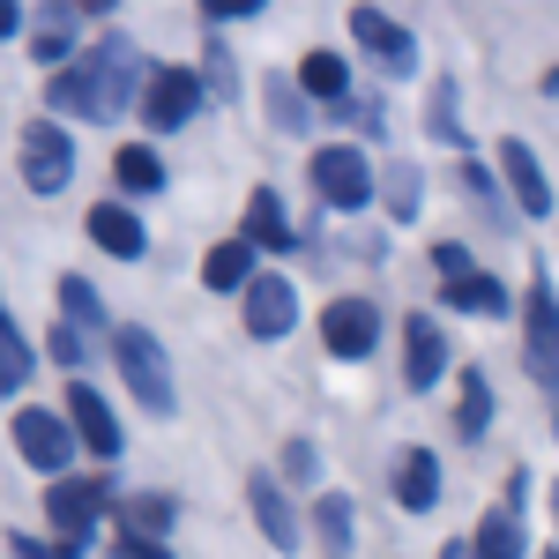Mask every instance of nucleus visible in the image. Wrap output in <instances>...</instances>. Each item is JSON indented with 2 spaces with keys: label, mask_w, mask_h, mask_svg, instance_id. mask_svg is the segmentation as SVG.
Returning a JSON list of instances; mask_svg holds the SVG:
<instances>
[{
  "label": "nucleus",
  "mask_w": 559,
  "mask_h": 559,
  "mask_svg": "<svg viewBox=\"0 0 559 559\" xmlns=\"http://www.w3.org/2000/svg\"><path fill=\"white\" fill-rule=\"evenodd\" d=\"M15 545H23V559H68L60 545H45V537H15Z\"/></svg>",
  "instance_id": "38"
},
{
  "label": "nucleus",
  "mask_w": 559,
  "mask_h": 559,
  "mask_svg": "<svg viewBox=\"0 0 559 559\" xmlns=\"http://www.w3.org/2000/svg\"><path fill=\"white\" fill-rule=\"evenodd\" d=\"M239 239H247V247H269V254H292V247H299V239H292V224H284V210H276V194H269V187H254V202H247V231H239Z\"/></svg>",
  "instance_id": "18"
},
{
  "label": "nucleus",
  "mask_w": 559,
  "mask_h": 559,
  "mask_svg": "<svg viewBox=\"0 0 559 559\" xmlns=\"http://www.w3.org/2000/svg\"><path fill=\"white\" fill-rule=\"evenodd\" d=\"M112 179H120L128 194H157V187H165V165H157V150H150V142H128V150L112 157Z\"/></svg>",
  "instance_id": "21"
},
{
  "label": "nucleus",
  "mask_w": 559,
  "mask_h": 559,
  "mask_svg": "<svg viewBox=\"0 0 559 559\" xmlns=\"http://www.w3.org/2000/svg\"><path fill=\"white\" fill-rule=\"evenodd\" d=\"M485 426H492V388L477 381V373H463V403H455V432H463V440H477Z\"/></svg>",
  "instance_id": "25"
},
{
  "label": "nucleus",
  "mask_w": 559,
  "mask_h": 559,
  "mask_svg": "<svg viewBox=\"0 0 559 559\" xmlns=\"http://www.w3.org/2000/svg\"><path fill=\"white\" fill-rule=\"evenodd\" d=\"M15 448H23V463L45 477H68V455H75V432L60 426L52 411H15Z\"/></svg>",
  "instance_id": "8"
},
{
  "label": "nucleus",
  "mask_w": 559,
  "mask_h": 559,
  "mask_svg": "<svg viewBox=\"0 0 559 559\" xmlns=\"http://www.w3.org/2000/svg\"><path fill=\"white\" fill-rule=\"evenodd\" d=\"M299 83L313 90V97H336V105H344V97H350V68H344V60H336V52H306Z\"/></svg>",
  "instance_id": "24"
},
{
  "label": "nucleus",
  "mask_w": 559,
  "mask_h": 559,
  "mask_svg": "<svg viewBox=\"0 0 559 559\" xmlns=\"http://www.w3.org/2000/svg\"><path fill=\"white\" fill-rule=\"evenodd\" d=\"M336 112H344V120H350L358 134H381V105H373V97H344Z\"/></svg>",
  "instance_id": "32"
},
{
  "label": "nucleus",
  "mask_w": 559,
  "mask_h": 559,
  "mask_svg": "<svg viewBox=\"0 0 559 559\" xmlns=\"http://www.w3.org/2000/svg\"><path fill=\"white\" fill-rule=\"evenodd\" d=\"M418 187H426L418 165H395V173H388V210H395V216H418Z\"/></svg>",
  "instance_id": "30"
},
{
  "label": "nucleus",
  "mask_w": 559,
  "mask_h": 559,
  "mask_svg": "<svg viewBox=\"0 0 559 559\" xmlns=\"http://www.w3.org/2000/svg\"><path fill=\"white\" fill-rule=\"evenodd\" d=\"M134 90H142V52L128 38H97L75 68H60L45 83V105L60 120H120L134 105Z\"/></svg>",
  "instance_id": "1"
},
{
  "label": "nucleus",
  "mask_w": 559,
  "mask_h": 559,
  "mask_svg": "<svg viewBox=\"0 0 559 559\" xmlns=\"http://www.w3.org/2000/svg\"><path fill=\"white\" fill-rule=\"evenodd\" d=\"M432 134H440V142H463V128H455V83L432 90Z\"/></svg>",
  "instance_id": "31"
},
{
  "label": "nucleus",
  "mask_w": 559,
  "mask_h": 559,
  "mask_svg": "<svg viewBox=\"0 0 559 559\" xmlns=\"http://www.w3.org/2000/svg\"><path fill=\"white\" fill-rule=\"evenodd\" d=\"M60 313H68V329H75V336L105 321V306H97V292H90L83 276H60Z\"/></svg>",
  "instance_id": "26"
},
{
  "label": "nucleus",
  "mask_w": 559,
  "mask_h": 559,
  "mask_svg": "<svg viewBox=\"0 0 559 559\" xmlns=\"http://www.w3.org/2000/svg\"><path fill=\"white\" fill-rule=\"evenodd\" d=\"M52 358H60V366H83V336H75V329H68V321H60V329H52Z\"/></svg>",
  "instance_id": "34"
},
{
  "label": "nucleus",
  "mask_w": 559,
  "mask_h": 559,
  "mask_svg": "<svg viewBox=\"0 0 559 559\" xmlns=\"http://www.w3.org/2000/svg\"><path fill=\"white\" fill-rule=\"evenodd\" d=\"M120 559H173V552H165L157 537H128V530H120Z\"/></svg>",
  "instance_id": "35"
},
{
  "label": "nucleus",
  "mask_w": 559,
  "mask_h": 559,
  "mask_svg": "<svg viewBox=\"0 0 559 559\" xmlns=\"http://www.w3.org/2000/svg\"><path fill=\"white\" fill-rule=\"evenodd\" d=\"M448 559H471V545H448Z\"/></svg>",
  "instance_id": "40"
},
{
  "label": "nucleus",
  "mask_w": 559,
  "mask_h": 559,
  "mask_svg": "<svg viewBox=\"0 0 559 559\" xmlns=\"http://www.w3.org/2000/svg\"><path fill=\"white\" fill-rule=\"evenodd\" d=\"M522 358H530V381L559 395V299L545 276H530V299H522Z\"/></svg>",
  "instance_id": "4"
},
{
  "label": "nucleus",
  "mask_w": 559,
  "mask_h": 559,
  "mask_svg": "<svg viewBox=\"0 0 559 559\" xmlns=\"http://www.w3.org/2000/svg\"><path fill=\"white\" fill-rule=\"evenodd\" d=\"M395 500L403 508H432L440 500V455L432 448H403L395 455Z\"/></svg>",
  "instance_id": "16"
},
{
  "label": "nucleus",
  "mask_w": 559,
  "mask_h": 559,
  "mask_svg": "<svg viewBox=\"0 0 559 559\" xmlns=\"http://www.w3.org/2000/svg\"><path fill=\"white\" fill-rule=\"evenodd\" d=\"M440 306H463V313H508V292H500V276H485V269H471V276H455L448 292H440Z\"/></svg>",
  "instance_id": "20"
},
{
  "label": "nucleus",
  "mask_w": 559,
  "mask_h": 559,
  "mask_svg": "<svg viewBox=\"0 0 559 559\" xmlns=\"http://www.w3.org/2000/svg\"><path fill=\"white\" fill-rule=\"evenodd\" d=\"M500 165H508V179H515L522 216H552V187H545V165L530 157V142H508V150H500Z\"/></svg>",
  "instance_id": "17"
},
{
  "label": "nucleus",
  "mask_w": 559,
  "mask_h": 559,
  "mask_svg": "<svg viewBox=\"0 0 559 559\" xmlns=\"http://www.w3.org/2000/svg\"><path fill=\"white\" fill-rule=\"evenodd\" d=\"M90 239H97L105 254H120V261H142V254H150V231H142V216L120 210V202H97V210H90Z\"/></svg>",
  "instance_id": "15"
},
{
  "label": "nucleus",
  "mask_w": 559,
  "mask_h": 559,
  "mask_svg": "<svg viewBox=\"0 0 559 559\" xmlns=\"http://www.w3.org/2000/svg\"><path fill=\"white\" fill-rule=\"evenodd\" d=\"M321 344L336 350V358H366V350L381 344V306L366 299H336L321 313Z\"/></svg>",
  "instance_id": "10"
},
{
  "label": "nucleus",
  "mask_w": 559,
  "mask_h": 559,
  "mask_svg": "<svg viewBox=\"0 0 559 559\" xmlns=\"http://www.w3.org/2000/svg\"><path fill=\"white\" fill-rule=\"evenodd\" d=\"M31 381V344H23V329L0 313V388H23Z\"/></svg>",
  "instance_id": "28"
},
{
  "label": "nucleus",
  "mask_w": 559,
  "mask_h": 559,
  "mask_svg": "<svg viewBox=\"0 0 559 559\" xmlns=\"http://www.w3.org/2000/svg\"><path fill=\"white\" fill-rule=\"evenodd\" d=\"M68 426H75V440H83L90 455H120V426H112V403L97 395L90 381L68 388Z\"/></svg>",
  "instance_id": "11"
},
{
  "label": "nucleus",
  "mask_w": 559,
  "mask_h": 559,
  "mask_svg": "<svg viewBox=\"0 0 559 559\" xmlns=\"http://www.w3.org/2000/svg\"><path fill=\"white\" fill-rule=\"evenodd\" d=\"M202 284H210V292H247V284H254V247H247V239H224V247H210V261H202Z\"/></svg>",
  "instance_id": "19"
},
{
  "label": "nucleus",
  "mask_w": 559,
  "mask_h": 559,
  "mask_svg": "<svg viewBox=\"0 0 559 559\" xmlns=\"http://www.w3.org/2000/svg\"><path fill=\"white\" fill-rule=\"evenodd\" d=\"M284 471H292V477H313V448H306V440H292V448H284Z\"/></svg>",
  "instance_id": "36"
},
{
  "label": "nucleus",
  "mask_w": 559,
  "mask_h": 559,
  "mask_svg": "<svg viewBox=\"0 0 559 559\" xmlns=\"http://www.w3.org/2000/svg\"><path fill=\"white\" fill-rule=\"evenodd\" d=\"M292 321H299L292 284H284V276H254V284H247V329H254V336H284Z\"/></svg>",
  "instance_id": "14"
},
{
  "label": "nucleus",
  "mask_w": 559,
  "mask_h": 559,
  "mask_svg": "<svg viewBox=\"0 0 559 559\" xmlns=\"http://www.w3.org/2000/svg\"><path fill=\"white\" fill-rule=\"evenodd\" d=\"M350 38L366 45L388 75H411V68H418V38H411L395 15H381V8H350Z\"/></svg>",
  "instance_id": "9"
},
{
  "label": "nucleus",
  "mask_w": 559,
  "mask_h": 559,
  "mask_svg": "<svg viewBox=\"0 0 559 559\" xmlns=\"http://www.w3.org/2000/svg\"><path fill=\"white\" fill-rule=\"evenodd\" d=\"M112 358H120V381L134 388V403L142 411H173L179 395H173V366H165V344L150 336V329H112Z\"/></svg>",
  "instance_id": "2"
},
{
  "label": "nucleus",
  "mask_w": 559,
  "mask_h": 559,
  "mask_svg": "<svg viewBox=\"0 0 559 559\" xmlns=\"http://www.w3.org/2000/svg\"><path fill=\"white\" fill-rule=\"evenodd\" d=\"M477 559H522V522H515V508H492V515L477 522Z\"/></svg>",
  "instance_id": "23"
},
{
  "label": "nucleus",
  "mask_w": 559,
  "mask_h": 559,
  "mask_svg": "<svg viewBox=\"0 0 559 559\" xmlns=\"http://www.w3.org/2000/svg\"><path fill=\"white\" fill-rule=\"evenodd\" d=\"M313 530H321V552L329 559H350V500L344 492H321L313 500Z\"/></svg>",
  "instance_id": "22"
},
{
  "label": "nucleus",
  "mask_w": 559,
  "mask_h": 559,
  "mask_svg": "<svg viewBox=\"0 0 559 559\" xmlns=\"http://www.w3.org/2000/svg\"><path fill=\"white\" fill-rule=\"evenodd\" d=\"M463 187H471L477 202H492V173H485V165H477V157H471V165H463Z\"/></svg>",
  "instance_id": "37"
},
{
  "label": "nucleus",
  "mask_w": 559,
  "mask_h": 559,
  "mask_svg": "<svg viewBox=\"0 0 559 559\" xmlns=\"http://www.w3.org/2000/svg\"><path fill=\"white\" fill-rule=\"evenodd\" d=\"M165 522H173V500H120V530L128 537H165Z\"/></svg>",
  "instance_id": "27"
},
{
  "label": "nucleus",
  "mask_w": 559,
  "mask_h": 559,
  "mask_svg": "<svg viewBox=\"0 0 559 559\" xmlns=\"http://www.w3.org/2000/svg\"><path fill=\"white\" fill-rule=\"evenodd\" d=\"M68 45H75V15H60V8H52V15H45V31H38V60H45V68H52V60H68Z\"/></svg>",
  "instance_id": "29"
},
{
  "label": "nucleus",
  "mask_w": 559,
  "mask_h": 559,
  "mask_svg": "<svg viewBox=\"0 0 559 559\" xmlns=\"http://www.w3.org/2000/svg\"><path fill=\"white\" fill-rule=\"evenodd\" d=\"M194 105H202V75L194 68H157L150 75V90H142V120L157 134H173L194 120Z\"/></svg>",
  "instance_id": "7"
},
{
  "label": "nucleus",
  "mask_w": 559,
  "mask_h": 559,
  "mask_svg": "<svg viewBox=\"0 0 559 559\" xmlns=\"http://www.w3.org/2000/svg\"><path fill=\"white\" fill-rule=\"evenodd\" d=\"M552 559H559V552H552Z\"/></svg>",
  "instance_id": "41"
},
{
  "label": "nucleus",
  "mask_w": 559,
  "mask_h": 559,
  "mask_svg": "<svg viewBox=\"0 0 559 559\" xmlns=\"http://www.w3.org/2000/svg\"><path fill=\"white\" fill-rule=\"evenodd\" d=\"M15 31H23V15H15V8L0 0V38H15Z\"/></svg>",
  "instance_id": "39"
},
{
  "label": "nucleus",
  "mask_w": 559,
  "mask_h": 559,
  "mask_svg": "<svg viewBox=\"0 0 559 559\" xmlns=\"http://www.w3.org/2000/svg\"><path fill=\"white\" fill-rule=\"evenodd\" d=\"M403 373H411V388H432L448 373V336H440V321H426V313L403 321Z\"/></svg>",
  "instance_id": "13"
},
{
  "label": "nucleus",
  "mask_w": 559,
  "mask_h": 559,
  "mask_svg": "<svg viewBox=\"0 0 559 559\" xmlns=\"http://www.w3.org/2000/svg\"><path fill=\"white\" fill-rule=\"evenodd\" d=\"M313 187H321L329 210H366L373 202V165L358 157V142H329V150H313Z\"/></svg>",
  "instance_id": "5"
},
{
  "label": "nucleus",
  "mask_w": 559,
  "mask_h": 559,
  "mask_svg": "<svg viewBox=\"0 0 559 559\" xmlns=\"http://www.w3.org/2000/svg\"><path fill=\"white\" fill-rule=\"evenodd\" d=\"M68 179H75V142L52 128V120L23 128V187L31 194H60Z\"/></svg>",
  "instance_id": "6"
},
{
  "label": "nucleus",
  "mask_w": 559,
  "mask_h": 559,
  "mask_svg": "<svg viewBox=\"0 0 559 559\" xmlns=\"http://www.w3.org/2000/svg\"><path fill=\"white\" fill-rule=\"evenodd\" d=\"M432 261H440V276H448V284H455V276H471V247H455V239H448V247H432Z\"/></svg>",
  "instance_id": "33"
},
{
  "label": "nucleus",
  "mask_w": 559,
  "mask_h": 559,
  "mask_svg": "<svg viewBox=\"0 0 559 559\" xmlns=\"http://www.w3.org/2000/svg\"><path fill=\"white\" fill-rule=\"evenodd\" d=\"M247 508H254V522L269 530V545H276V552H299V515H292L284 485H276L269 471H254V477H247Z\"/></svg>",
  "instance_id": "12"
},
{
  "label": "nucleus",
  "mask_w": 559,
  "mask_h": 559,
  "mask_svg": "<svg viewBox=\"0 0 559 559\" xmlns=\"http://www.w3.org/2000/svg\"><path fill=\"white\" fill-rule=\"evenodd\" d=\"M105 500H112L105 477H60V485H45V515H52V530H60V552L68 559H83L90 522L105 515Z\"/></svg>",
  "instance_id": "3"
}]
</instances>
